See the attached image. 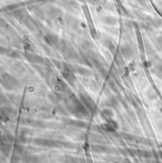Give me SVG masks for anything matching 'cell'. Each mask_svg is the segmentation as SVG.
Returning a JSON list of instances; mask_svg holds the SVG:
<instances>
[{
  "label": "cell",
  "instance_id": "2",
  "mask_svg": "<svg viewBox=\"0 0 162 163\" xmlns=\"http://www.w3.org/2000/svg\"><path fill=\"white\" fill-rule=\"evenodd\" d=\"M66 163H78L77 162V159L76 158H73V157H66V160H65Z\"/></svg>",
  "mask_w": 162,
  "mask_h": 163
},
{
  "label": "cell",
  "instance_id": "1",
  "mask_svg": "<svg viewBox=\"0 0 162 163\" xmlns=\"http://www.w3.org/2000/svg\"><path fill=\"white\" fill-rule=\"evenodd\" d=\"M92 149H93L94 151H97V152H104V151H107V149L104 146H101V145L93 146Z\"/></svg>",
  "mask_w": 162,
  "mask_h": 163
}]
</instances>
